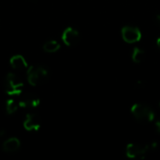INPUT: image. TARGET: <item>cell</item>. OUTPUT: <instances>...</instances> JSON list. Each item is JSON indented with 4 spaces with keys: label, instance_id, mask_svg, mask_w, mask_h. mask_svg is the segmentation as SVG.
Wrapping results in <instances>:
<instances>
[{
    "label": "cell",
    "instance_id": "obj_13",
    "mask_svg": "<svg viewBox=\"0 0 160 160\" xmlns=\"http://www.w3.org/2000/svg\"><path fill=\"white\" fill-rule=\"evenodd\" d=\"M19 104H18V101L12 99V98H9L6 101V112L8 114H13L14 112H17V110L19 109Z\"/></svg>",
    "mask_w": 160,
    "mask_h": 160
},
{
    "label": "cell",
    "instance_id": "obj_19",
    "mask_svg": "<svg viewBox=\"0 0 160 160\" xmlns=\"http://www.w3.org/2000/svg\"><path fill=\"white\" fill-rule=\"evenodd\" d=\"M2 135H3V131H2V130H0V137H1Z\"/></svg>",
    "mask_w": 160,
    "mask_h": 160
},
{
    "label": "cell",
    "instance_id": "obj_20",
    "mask_svg": "<svg viewBox=\"0 0 160 160\" xmlns=\"http://www.w3.org/2000/svg\"><path fill=\"white\" fill-rule=\"evenodd\" d=\"M159 107H160V102H159Z\"/></svg>",
    "mask_w": 160,
    "mask_h": 160
},
{
    "label": "cell",
    "instance_id": "obj_7",
    "mask_svg": "<svg viewBox=\"0 0 160 160\" xmlns=\"http://www.w3.org/2000/svg\"><path fill=\"white\" fill-rule=\"evenodd\" d=\"M62 40L65 43V45L68 47H72L77 45L80 42L81 36L77 29L73 27H68L66 28L62 33Z\"/></svg>",
    "mask_w": 160,
    "mask_h": 160
},
{
    "label": "cell",
    "instance_id": "obj_16",
    "mask_svg": "<svg viewBox=\"0 0 160 160\" xmlns=\"http://www.w3.org/2000/svg\"><path fill=\"white\" fill-rule=\"evenodd\" d=\"M157 45H158V49L160 50V38H158L157 39Z\"/></svg>",
    "mask_w": 160,
    "mask_h": 160
},
{
    "label": "cell",
    "instance_id": "obj_1",
    "mask_svg": "<svg viewBox=\"0 0 160 160\" xmlns=\"http://www.w3.org/2000/svg\"><path fill=\"white\" fill-rule=\"evenodd\" d=\"M26 78L32 86L45 83L50 77L49 69L44 66H32L26 70Z\"/></svg>",
    "mask_w": 160,
    "mask_h": 160
},
{
    "label": "cell",
    "instance_id": "obj_18",
    "mask_svg": "<svg viewBox=\"0 0 160 160\" xmlns=\"http://www.w3.org/2000/svg\"><path fill=\"white\" fill-rule=\"evenodd\" d=\"M28 1H30V2H32V3H36V2H38V0H28Z\"/></svg>",
    "mask_w": 160,
    "mask_h": 160
},
{
    "label": "cell",
    "instance_id": "obj_12",
    "mask_svg": "<svg viewBox=\"0 0 160 160\" xmlns=\"http://www.w3.org/2000/svg\"><path fill=\"white\" fill-rule=\"evenodd\" d=\"M60 49V44L56 40H48L43 44V50L46 52L52 53Z\"/></svg>",
    "mask_w": 160,
    "mask_h": 160
},
{
    "label": "cell",
    "instance_id": "obj_3",
    "mask_svg": "<svg viewBox=\"0 0 160 160\" xmlns=\"http://www.w3.org/2000/svg\"><path fill=\"white\" fill-rule=\"evenodd\" d=\"M131 113L133 116L142 122H152L155 120V112L146 104L135 103L131 107Z\"/></svg>",
    "mask_w": 160,
    "mask_h": 160
},
{
    "label": "cell",
    "instance_id": "obj_4",
    "mask_svg": "<svg viewBox=\"0 0 160 160\" xmlns=\"http://www.w3.org/2000/svg\"><path fill=\"white\" fill-rule=\"evenodd\" d=\"M150 149L151 147L149 144L129 143L126 148V155L131 159H142L145 158Z\"/></svg>",
    "mask_w": 160,
    "mask_h": 160
},
{
    "label": "cell",
    "instance_id": "obj_14",
    "mask_svg": "<svg viewBox=\"0 0 160 160\" xmlns=\"http://www.w3.org/2000/svg\"><path fill=\"white\" fill-rule=\"evenodd\" d=\"M136 87H138V88H142V87H144L145 86V82L144 81H138L137 82H136Z\"/></svg>",
    "mask_w": 160,
    "mask_h": 160
},
{
    "label": "cell",
    "instance_id": "obj_15",
    "mask_svg": "<svg viewBox=\"0 0 160 160\" xmlns=\"http://www.w3.org/2000/svg\"><path fill=\"white\" fill-rule=\"evenodd\" d=\"M156 128H157L158 131L160 133V120H158V121H157V122H156Z\"/></svg>",
    "mask_w": 160,
    "mask_h": 160
},
{
    "label": "cell",
    "instance_id": "obj_5",
    "mask_svg": "<svg viewBox=\"0 0 160 160\" xmlns=\"http://www.w3.org/2000/svg\"><path fill=\"white\" fill-rule=\"evenodd\" d=\"M121 35L124 41L129 44L139 42L142 38V34L141 30L138 27L131 26V25L124 26L121 30Z\"/></svg>",
    "mask_w": 160,
    "mask_h": 160
},
{
    "label": "cell",
    "instance_id": "obj_2",
    "mask_svg": "<svg viewBox=\"0 0 160 160\" xmlns=\"http://www.w3.org/2000/svg\"><path fill=\"white\" fill-rule=\"evenodd\" d=\"M5 92L9 96H20L22 93L23 82L16 72H9L6 75L3 82Z\"/></svg>",
    "mask_w": 160,
    "mask_h": 160
},
{
    "label": "cell",
    "instance_id": "obj_9",
    "mask_svg": "<svg viewBox=\"0 0 160 160\" xmlns=\"http://www.w3.org/2000/svg\"><path fill=\"white\" fill-rule=\"evenodd\" d=\"M9 63L12 69L15 70L16 72H26V70L28 69V65L26 60L24 59L23 56L20 54L13 55L10 58Z\"/></svg>",
    "mask_w": 160,
    "mask_h": 160
},
{
    "label": "cell",
    "instance_id": "obj_17",
    "mask_svg": "<svg viewBox=\"0 0 160 160\" xmlns=\"http://www.w3.org/2000/svg\"><path fill=\"white\" fill-rule=\"evenodd\" d=\"M157 20H158V23L160 24V13H159V14H158V16H157Z\"/></svg>",
    "mask_w": 160,
    "mask_h": 160
},
{
    "label": "cell",
    "instance_id": "obj_8",
    "mask_svg": "<svg viewBox=\"0 0 160 160\" xmlns=\"http://www.w3.org/2000/svg\"><path fill=\"white\" fill-rule=\"evenodd\" d=\"M41 127V118L37 113H28L23 121V128L27 131H38Z\"/></svg>",
    "mask_w": 160,
    "mask_h": 160
},
{
    "label": "cell",
    "instance_id": "obj_11",
    "mask_svg": "<svg viewBox=\"0 0 160 160\" xmlns=\"http://www.w3.org/2000/svg\"><path fill=\"white\" fill-rule=\"evenodd\" d=\"M131 58H132L133 62L136 63V64L142 63L145 59V51L142 50V49H141V48L135 47L133 49V51H132Z\"/></svg>",
    "mask_w": 160,
    "mask_h": 160
},
{
    "label": "cell",
    "instance_id": "obj_6",
    "mask_svg": "<svg viewBox=\"0 0 160 160\" xmlns=\"http://www.w3.org/2000/svg\"><path fill=\"white\" fill-rule=\"evenodd\" d=\"M19 97L20 98L18 100V104L19 107L22 109H34L37 108L40 103L39 98L32 93H22Z\"/></svg>",
    "mask_w": 160,
    "mask_h": 160
},
{
    "label": "cell",
    "instance_id": "obj_10",
    "mask_svg": "<svg viewBox=\"0 0 160 160\" xmlns=\"http://www.w3.org/2000/svg\"><path fill=\"white\" fill-rule=\"evenodd\" d=\"M21 146V142L17 138H9L6 140L2 145V149L5 153H14L16 152Z\"/></svg>",
    "mask_w": 160,
    "mask_h": 160
}]
</instances>
